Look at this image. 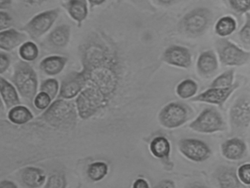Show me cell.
<instances>
[{
	"label": "cell",
	"instance_id": "cell-1",
	"mask_svg": "<svg viewBox=\"0 0 250 188\" xmlns=\"http://www.w3.org/2000/svg\"><path fill=\"white\" fill-rule=\"evenodd\" d=\"M83 73L87 81L99 89L107 101L116 92L119 78L113 58L84 67Z\"/></svg>",
	"mask_w": 250,
	"mask_h": 188
},
{
	"label": "cell",
	"instance_id": "cell-2",
	"mask_svg": "<svg viewBox=\"0 0 250 188\" xmlns=\"http://www.w3.org/2000/svg\"><path fill=\"white\" fill-rule=\"evenodd\" d=\"M77 106L66 99L54 101L41 116L42 120L58 129H71L75 127L78 118Z\"/></svg>",
	"mask_w": 250,
	"mask_h": 188
},
{
	"label": "cell",
	"instance_id": "cell-3",
	"mask_svg": "<svg viewBox=\"0 0 250 188\" xmlns=\"http://www.w3.org/2000/svg\"><path fill=\"white\" fill-rule=\"evenodd\" d=\"M213 14L207 7H197L187 13L179 23L180 30L187 36H201L211 24Z\"/></svg>",
	"mask_w": 250,
	"mask_h": 188
},
{
	"label": "cell",
	"instance_id": "cell-4",
	"mask_svg": "<svg viewBox=\"0 0 250 188\" xmlns=\"http://www.w3.org/2000/svg\"><path fill=\"white\" fill-rule=\"evenodd\" d=\"M107 103L104 95L93 85L83 89L76 99L79 116L84 120L93 117Z\"/></svg>",
	"mask_w": 250,
	"mask_h": 188
},
{
	"label": "cell",
	"instance_id": "cell-5",
	"mask_svg": "<svg viewBox=\"0 0 250 188\" xmlns=\"http://www.w3.org/2000/svg\"><path fill=\"white\" fill-rule=\"evenodd\" d=\"M19 93L25 99L33 102L37 95L38 79L31 66L20 62L17 65L12 79Z\"/></svg>",
	"mask_w": 250,
	"mask_h": 188
},
{
	"label": "cell",
	"instance_id": "cell-6",
	"mask_svg": "<svg viewBox=\"0 0 250 188\" xmlns=\"http://www.w3.org/2000/svg\"><path fill=\"white\" fill-rule=\"evenodd\" d=\"M188 126L191 130L203 134L224 132L227 129L222 115L213 107L204 109Z\"/></svg>",
	"mask_w": 250,
	"mask_h": 188
},
{
	"label": "cell",
	"instance_id": "cell-7",
	"mask_svg": "<svg viewBox=\"0 0 250 188\" xmlns=\"http://www.w3.org/2000/svg\"><path fill=\"white\" fill-rule=\"evenodd\" d=\"M191 113V110L187 104L181 102L169 103L159 113V123L166 129H177L189 120Z\"/></svg>",
	"mask_w": 250,
	"mask_h": 188
},
{
	"label": "cell",
	"instance_id": "cell-8",
	"mask_svg": "<svg viewBox=\"0 0 250 188\" xmlns=\"http://www.w3.org/2000/svg\"><path fill=\"white\" fill-rule=\"evenodd\" d=\"M215 47L219 61L224 66H241L250 61V51H244L225 38L216 40Z\"/></svg>",
	"mask_w": 250,
	"mask_h": 188
},
{
	"label": "cell",
	"instance_id": "cell-9",
	"mask_svg": "<svg viewBox=\"0 0 250 188\" xmlns=\"http://www.w3.org/2000/svg\"><path fill=\"white\" fill-rule=\"evenodd\" d=\"M178 150L184 157L194 163H203L212 154L209 145L201 140L184 138L178 142Z\"/></svg>",
	"mask_w": 250,
	"mask_h": 188
},
{
	"label": "cell",
	"instance_id": "cell-10",
	"mask_svg": "<svg viewBox=\"0 0 250 188\" xmlns=\"http://www.w3.org/2000/svg\"><path fill=\"white\" fill-rule=\"evenodd\" d=\"M231 127L236 132H242L250 125V99L239 97L235 100L229 111Z\"/></svg>",
	"mask_w": 250,
	"mask_h": 188
},
{
	"label": "cell",
	"instance_id": "cell-11",
	"mask_svg": "<svg viewBox=\"0 0 250 188\" xmlns=\"http://www.w3.org/2000/svg\"><path fill=\"white\" fill-rule=\"evenodd\" d=\"M238 86H239V83L235 82L229 88H208L204 92L191 98V101L194 102L207 103V104H213V105L222 107Z\"/></svg>",
	"mask_w": 250,
	"mask_h": 188
},
{
	"label": "cell",
	"instance_id": "cell-12",
	"mask_svg": "<svg viewBox=\"0 0 250 188\" xmlns=\"http://www.w3.org/2000/svg\"><path fill=\"white\" fill-rule=\"evenodd\" d=\"M58 14L59 10L58 9L40 13L24 26V30L27 31L33 38H38L52 27Z\"/></svg>",
	"mask_w": 250,
	"mask_h": 188
},
{
	"label": "cell",
	"instance_id": "cell-13",
	"mask_svg": "<svg viewBox=\"0 0 250 188\" xmlns=\"http://www.w3.org/2000/svg\"><path fill=\"white\" fill-rule=\"evenodd\" d=\"M87 79L84 73L72 72L62 80L60 90V98L71 99L77 96L85 86Z\"/></svg>",
	"mask_w": 250,
	"mask_h": 188
},
{
	"label": "cell",
	"instance_id": "cell-14",
	"mask_svg": "<svg viewBox=\"0 0 250 188\" xmlns=\"http://www.w3.org/2000/svg\"><path fill=\"white\" fill-rule=\"evenodd\" d=\"M167 63L175 67L188 69L191 66V54L189 50L182 46L172 45L168 47L163 54Z\"/></svg>",
	"mask_w": 250,
	"mask_h": 188
},
{
	"label": "cell",
	"instance_id": "cell-15",
	"mask_svg": "<svg viewBox=\"0 0 250 188\" xmlns=\"http://www.w3.org/2000/svg\"><path fill=\"white\" fill-rule=\"evenodd\" d=\"M214 178L219 188H248L240 181L233 167L220 166L215 171Z\"/></svg>",
	"mask_w": 250,
	"mask_h": 188
},
{
	"label": "cell",
	"instance_id": "cell-16",
	"mask_svg": "<svg viewBox=\"0 0 250 188\" xmlns=\"http://www.w3.org/2000/svg\"><path fill=\"white\" fill-rule=\"evenodd\" d=\"M219 62L216 54L211 50L203 51L199 56L197 62V73L201 77H212L217 71Z\"/></svg>",
	"mask_w": 250,
	"mask_h": 188
},
{
	"label": "cell",
	"instance_id": "cell-17",
	"mask_svg": "<svg viewBox=\"0 0 250 188\" xmlns=\"http://www.w3.org/2000/svg\"><path fill=\"white\" fill-rule=\"evenodd\" d=\"M222 155L227 160L237 161L242 160L247 152V147L243 140L238 138L227 140L221 146Z\"/></svg>",
	"mask_w": 250,
	"mask_h": 188
},
{
	"label": "cell",
	"instance_id": "cell-18",
	"mask_svg": "<svg viewBox=\"0 0 250 188\" xmlns=\"http://www.w3.org/2000/svg\"><path fill=\"white\" fill-rule=\"evenodd\" d=\"M20 177L23 185L27 188H41L47 180L44 170L33 166L23 168Z\"/></svg>",
	"mask_w": 250,
	"mask_h": 188
},
{
	"label": "cell",
	"instance_id": "cell-19",
	"mask_svg": "<svg viewBox=\"0 0 250 188\" xmlns=\"http://www.w3.org/2000/svg\"><path fill=\"white\" fill-rule=\"evenodd\" d=\"M150 151L153 157L162 160L163 163H168L171 153L170 142L165 137H156L150 142Z\"/></svg>",
	"mask_w": 250,
	"mask_h": 188
},
{
	"label": "cell",
	"instance_id": "cell-20",
	"mask_svg": "<svg viewBox=\"0 0 250 188\" xmlns=\"http://www.w3.org/2000/svg\"><path fill=\"white\" fill-rule=\"evenodd\" d=\"M0 93L7 108H12L15 106L20 105V97L17 88L2 77L0 80Z\"/></svg>",
	"mask_w": 250,
	"mask_h": 188
},
{
	"label": "cell",
	"instance_id": "cell-21",
	"mask_svg": "<svg viewBox=\"0 0 250 188\" xmlns=\"http://www.w3.org/2000/svg\"><path fill=\"white\" fill-rule=\"evenodd\" d=\"M25 36L16 29L2 31L0 34V47L2 49L11 50L20 45Z\"/></svg>",
	"mask_w": 250,
	"mask_h": 188
},
{
	"label": "cell",
	"instance_id": "cell-22",
	"mask_svg": "<svg viewBox=\"0 0 250 188\" xmlns=\"http://www.w3.org/2000/svg\"><path fill=\"white\" fill-rule=\"evenodd\" d=\"M67 59L59 56H52L44 59L41 63L40 68L45 73L48 75L58 74L65 67Z\"/></svg>",
	"mask_w": 250,
	"mask_h": 188
},
{
	"label": "cell",
	"instance_id": "cell-23",
	"mask_svg": "<svg viewBox=\"0 0 250 188\" xmlns=\"http://www.w3.org/2000/svg\"><path fill=\"white\" fill-rule=\"evenodd\" d=\"M32 112L25 106L17 105L12 107L8 112V118L15 125H24L33 120Z\"/></svg>",
	"mask_w": 250,
	"mask_h": 188
},
{
	"label": "cell",
	"instance_id": "cell-24",
	"mask_svg": "<svg viewBox=\"0 0 250 188\" xmlns=\"http://www.w3.org/2000/svg\"><path fill=\"white\" fill-rule=\"evenodd\" d=\"M236 27V20L232 16H222L215 25V32L219 36L225 38L233 33Z\"/></svg>",
	"mask_w": 250,
	"mask_h": 188
},
{
	"label": "cell",
	"instance_id": "cell-25",
	"mask_svg": "<svg viewBox=\"0 0 250 188\" xmlns=\"http://www.w3.org/2000/svg\"><path fill=\"white\" fill-rule=\"evenodd\" d=\"M109 173V166L104 162L96 161L90 163L87 169V175L93 182L103 180Z\"/></svg>",
	"mask_w": 250,
	"mask_h": 188
},
{
	"label": "cell",
	"instance_id": "cell-26",
	"mask_svg": "<svg viewBox=\"0 0 250 188\" xmlns=\"http://www.w3.org/2000/svg\"><path fill=\"white\" fill-rule=\"evenodd\" d=\"M198 91V85L191 79H186L179 82L176 87V94L182 99L194 98Z\"/></svg>",
	"mask_w": 250,
	"mask_h": 188
},
{
	"label": "cell",
	"instance_id": "cell-27",
	"mask_svg": "<svg viewBox=\"0 0 250 188\" xmlns=\"http://www.w3.org/2000/svg\"><path fill=\"white\" fill-rule=\"evenodd\" d=\"M70 28L67 25L57 27L49 37V42L55 47H63L69 39Z\"/></svg>",
	"mask_w": 250,
	"mask_h": 188
},
{
	"label": "cell",
	"instance_id": "cell-28",
	"mask_svg": "<svg viewBox=\"0 0 250 188\" xmlns=\"http://www.w3.org/2000/svg\"><path fill=\"white\" fill-rule=\"evenodd\" d=\"M68 11L73 19L83 22L87 15V4L84 0H71L68 3Z\"/></svg>",
	"mask_w": 250,
	"mask_h": 188
},
{
	"label": "cell",
	"instance_id": "cell-29",
	"mask_svg": "<svg viewBox=\"0 0 250 188\" xmlns=\"http://www.w3.org/2000/svg\"><path fill=\"white\" fill-rule=\"evenodd\" d=\"M234 73H235L234 69L226 70L214 79V80L212 82L210 87L222 88H229V87L232 86L234 84Z\"/></svg>",
	"mask_w": 250,
	"mask_h": 188
},
{
	"label": "cell",
	"instance_id": "cell-30",
	"mask_svg": "<svg viewBox=\"0 0 250 188\" xmlns=\"http://www.w3.org/2000/svg\"><path fill=\"white\" fill-rule=\"evenodd\" d=\"M67 179L62 172H55L48 177L43 188H66Z\"/></svg>",
	"mask_w": 250,
	"mask_h": 188
},
{
	"label": "cell",
	"instance_id": "cell-31",
	"mask_svg": "<svg viewBox=\"0 0 250 188\" xmlns=\"http://www.w3.org/2000/svg\"><path fill=\"white\" fill-rule=\"evenodd\" d=\"M20 54L24 60L33 61L37 58L39 49L34 43L27 42L20 47Z\"/></svg>",
	"mask_w": 250,
	"mask_h": 188
},
{
	"label": "cell",
	"instance_id": "cell-32",
	"mask_svg": "<svg viewBox=\"0 0 250 188\" xmlns=\"http://www.w3.org/2000/svg\"><path fill=\"white\" fill-rule=\"evenodd\" d=\"M231 10L238 15L249 13L250 10V0H226Z\"/></svg>",
	"mask_w": 250,
	"mask_h": 188
},
{
	"label": "cell",
	"instance_id": "cell-33",
	"mask_svg": "<svg viewBox=\"0 0 250 188\" xmlns=\"http://www.w3.org/2000/svg\"><path fill=\"white\" fill-rule=\"evenodd\" d=\"M41 91L46 93L54 99L59 91V84L55 79H48L43 81L41 85Z\"/></svg>",
	"mask_w": 250,
	"mask_h": 188
},
{
	"label": "cell",
	"instance_id": "cell-34",
	"mask_svg": "<svg viewBox=\"0 0 250 188\" xmlns=\"http://www.w3.org/2000/svg\"><path fill=\"white\" fill-rule=\"evenodd\" d=\"M238 38L245 47H250V13H246V22L238 32Z\"/></svg>",
	"mask_w": 250,
	"mask_h": 188
},
{
	"label": "cell",
	"instance_id": "cell-35",
	"mask_svg": "<svg viewBox=\"0 0 250 188\" xmlns=\"http://www.w3.org/2000/svg\"><path fill=\"white\" fill-rule=\"evenodd\" d=\"M52 98L49 94L41 91L39 94L36 95L34 99V104L36 108L39 110H46L51 105Z\"/></svg>",
	"mask_w": 250,
	"mask_h": 188
},
{
	"label": "cell",
	"instance_id": "cell-36",
	"mask_svg": "<svg viewBox=\"0 0 250 188\" xmlns=\"http://www.w3.org/2000/svg\"><path fill=\"white\" fill-rule=\"evenodd\" d=\"M240 181L247 187H250V163L241 164L237 170Z\"/></svg>",
	"mask_w": 250,
	"mask_h": 188
},
{
	"label": "cell",
	"instance_id": "cell-37",
	"mask_svg": "<svg viewBox=\"0 0 250 188\" xmlns=\"http://www.w3.org/2000/svg\"><path fill=\"white\" fill-rule=\"evenodd\" d=\"M12 23V19L8 13L2 11L0 13V29L1 30H3L4 29H6L8 26H11Z\"/></svg>",
	"mask_w": 250,
	"mask_h": 188
},
{
	"label": "cell",
	"instance_id": "cell-38",
	"mask_svg": "<svg viewBox=\"0 0 250 188\" xmlns=\"http://www.w3.org/2000/svg\"><path fill=\"white\" fill-rule=\"evenodd\" d=\"M10 60L8 56L4 53H1L0 56V73H2L7 70L9 66Z\"/></svg>",
	"mask_w": 250,
	"mask_h": 188
},
{
	"label": "cell",
	"instance_id": "cell-39",
	"mask_svg": "<svg viewBox=\"0 0 250 188\" xmlns=\"http://www.w3.org/2000/svg\"><path fill=\"white\" fill-rule=\"evenodd\" d=\"M153 188H176L174 181L170 179H164L156 184Z\"/></svg>",
	"mask_w": 250,
	"mask_h": 188
},
{
	"label": "cell",
	"instance_id": "cell-40",
	"mask_svg": "<svg viewBox=\"0 0 250 188\" xmlns=\"http://www.w3.org/2000/svg\"><path fill=\"white\" fill-rule=\"evenodd\" d=\"M132 188H150V185L146 179L143 178H139L134 181L132 185Z\"/></svg>",
	"mask_w": 250,
	"mask_h": 188
},
{
	"label": "cell",
	"instance_id": "cell-41",
	"mask_svg": "<svg viewBox=\"0 0 250 188\" xmlns=\"http://www.w3.org/2000/svg\"><path fill=\"white\" fill-rule=\"evenodd\" d=\"M0 188H19L12 181L2 180L0 183Z\"/></svg>",
	"mask_w": 250,
	"mask_h": 188
},
{
	"label": "cell",
	"instance_id": "cell-42",
	"mask_svg": "<svg viewBox=\"0 0 250 188\" xmlns=\"http://www.w3.org/2000/svg\"><path fill=\"white\" fill-rule=\"evenodd\" d=\"M161 4H166V5H169V4H174L180 0H158Z\"/></svg>",
	"mask_w": 250,
	"mask_h": 188
},
{
	"label": "cell",
	"instance_id": "cell-43",
	"mask_svg": "<svg viewBox=\"0 0 250 188\" xmlns=\"http://www.w3.org/2000/svg\"><path fill=\"white\" fill-rule=\"evenodd\" d=\"M30 4H41L44 2L46 0H24Z\"/></svg>",
	"mask_w": 250,
	"mask_h": 188
},
{
	"label": "cell",
	"instance_id": "cell-44",
	"mask_svg": "<svg viewBox=\"0 0 250 188\" xmlns=\"http://www.w3.org/2000/svg\"><path fill=\"white\" fill-rule=\"evenodd\" d=\"M11 2V0H0V5L2 8L7 7L9 5L10 3Z\"/></svg>",
	"mask_w": 250,
	"mask_h": 188
},
{
	"label": "cell",
	"instance_id": "cell-45",
	"mask_svg": "<svg viewBox=\"0 0 250 188\" xmlns=\"http://www.w3.org/2000/svg\"><path fill=\"white\" fill-rule=\"evenodd\" d=\"M89 1L92 5H99V4L104 2L105 0H89Z\"/></svg>",
	"mask_w": 250,
	"mask_h": 188
},
{
	"label": "cell",
	"instance_id": "cell-46",
	"mask_svg": "<svg viewBox=\"0 0 250 188\" xmlns=\"http://www.w3.org/2000/svg\"><path fill=\"white\" fill-rule=\"evenodd\" d=\"M187 188H207L206 187L203 186V185H198V184H194V185H190V186L187 187Z\"/></svg>",
	"mask_w": 250,
	"mask_h": 188
}]
</instances>
